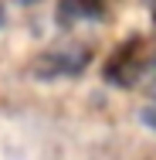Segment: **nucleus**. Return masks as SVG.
Segmentation results:
<instances>
[{"instance_id": "f257e3e1", "label": "nucleus", "mask_w": 156, "mask_h": 160, "mask_svg": "<svg viewBox=\"0 0 156 160\" xmlns=\"http://www.w3.org/2000/svg\"><path fill=\"white\" fill-rule=\"evenodd\" d=\"M153 65H156L153 41H146V38H129V41H122V44L112 51V58L105 62V82H112V85H119V89H132L136 82L146 78V72H149Z\"/></svg>"}, {"instance_id": "20e7f679", "label": "nucleus", "mask_w": 156, "mask_h": 160, "mask_svg": "<svg viewBox=\"0 0 156 160\" xmlns=\"http://www.w3.org/2000/svg\"><path fill=\"white\" fill-rule=\"evenodd\" d=\"M143 85H146V92L153 96V102H156V65L146 72V78H143Z\"/></svg>"}, {"instance_id": "7ed1b4c3", "label": "nucleus", "mask_w": 156, "mask_h": 160, "mask_svg": "<svg viewBox=\"0 0 156 160\" xmlns=\"http://www.w3.org/2000/svg\"><path fill=\"white\" fill-rule=\"evenodd\" d=\"M139 116H143V123H146V126H149V129L156 133V102H153V106H146V109H143Z\"/></svg>"}, {"instance_id": "f03ea898", "label": "nucleus", "mask_w": 156, "mask_h": 160, "mask_svg": "<svg viewBox=\"0 0 156 160\" xmlns=\"http://www.w3.org/2000/svg\"><path fill=\"white\" fill-rule=\"evenodd\" d=\"M92 62V44H82V41H68L58 48H48L37 55L34 62V75L41 78H61V75H78L85 65Z\"/></svg>"}]
</instances>
